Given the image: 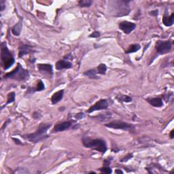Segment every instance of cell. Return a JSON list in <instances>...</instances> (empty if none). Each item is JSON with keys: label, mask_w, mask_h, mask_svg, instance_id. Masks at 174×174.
Here are the masks:
<instances>
[{"label": "cell", "mask_w": 174, "mask_h": 174, "mask_svg": "<svg viewBox=\"0 0 174 174\" xmlns=\"http://www.w3.org/2000/svg\"><path fill=\"white\" fill-rule=\"evenodd\" d=\"M51 127V124L41 123L35 133L23 135V138L32 143H38L41 140L48 138L49 135L46 134L48 129Z\"/></svg>", "instance_id": "obj_1"}, {"label": "cell", "mask_w": 174, "mask_h": 174, "mask_svg": "<svg viewBox=\"0 0 174 174\" xmlns=\"http://www.w3.org/2000/svg\"><path fill=\"white\" fill-rule=\"evenodd\" d=\"M82 143L84 147L101 152L106 153L108 150L106 141L102 139H92L89 137L84 136L82 137Z\"/></svg>", "instance_id": "obj_2"}, {"label": "cell", "mask_w": 174, "mask_h": 174, "mask_svg": "<svg viewBox=\"0 0 174 174\" xmlns=\"http://www.w3.org/2000/svg\"><path fill=\"white\" fill-rule=\"evenodd\" d=\"M4 78L13 79L18 81H25L29 78V71L24 69L19 63L15 70L4 75Z\"/></svg>", "instance_id": "obj_3"}, {"label": "cell", "mask_w": 174, "mask_h": 174, "mask_svg": "<svg viewBox=\"0 0 174 174\" xmlns=\"http://www.w3.org/2000/svg\"><path fill=\"white\" fill-rule=\"evenodd\" d=\"M1 59L3 63V69L5 70H7L15 63V58L8 48L6 42H3L1 44Z\"/></svg>", "instance_id": "obj_4"}, {"label": "cell", "mask_w": 174, "mask_h": 174, "mask_svg": "<svg viewBox=\"0 0 174 174\" xmlns=\"http://www.w3.org/2000/svg\"><path fill=\"white\" fill-rule=\"evenodd\" d=\"M105 126L108 128L114 129H121V130L124 131H133L135 129L134 125L130 123L122 122L120 120H114L112 122H110L109 123L105 125Z\"/></svg>", "instance_id": "obj_5"}, {"label": "cell", "mask_w": 174, "mask_h": 174, "mask_svg": "<svg viewBox=\"0 0 174 174\" xmlns=\"http://www.w3.org/2000/svg\"><path fill=\"white\" fill-rule=\"evenodd\" d=\"M172 44L170 41L165 40H159L157 42L155 45V49L157 53L159 54H164L169 52L171 49Z\"/></svg>", "instance_id": "obj_6"}, {"label": "cell", "mask_w": 174, "mask_h": 174, "mask_svg": "<svg viewBox=\"0 0 174 174\" xmlns=\"http://www.w3.org/2000/svg\"><path fill=\"white\" fill-rule=\"evenodd\" d=\"M109 104L107 100H100L96 102L93 106L90 107L89 109L87 110L88 113H92L95 111H100L103 110H106L108 108Z\"/></svg>", "instance_id": "obj_7"}, {"label": "cell", "mask_w": 174, "mask_h": 174, "mask_svg": "<svg viewBox=\"0 0 174 174\" xmlns=\"http://www.w3.org/2000/svg\"><path fill=\"white\" fill-rule=\"evenodd\" d=\"M119 29L124 32L125 34H129L136 28V24L131 22L124 21L119 23Z\"/></svg>", "instance_id": "obj_8"}, {"label": "cell", "mask_w": 174, "mask_h": 174, "mask_svg": "<svg viewBox=\"0 0 174 174\" xmlns=\"http://www.w3.org/2000/svg\"><path fill=\"white\" fill-rule=\"evenodd\" d=\"M73 121L72 120H68L62 122L60 123H58L54 125L53 129H52V133H58V132H63V131L68 130L72 126Z\"/></svg>", "instance_id": "obj_9"}, {"label": "cell", "mask_w": 174, "mask_h": 174, "mask_svg": "<svg viewBox=\"0 0 174 174\" xmlns=\"http://www.w3.org/2000/svg\"><path fill=\"white\" fill-rule=\"evenodd\" d=\"M38 71L41 73H46L49 75L52 76L53 75V69L52 66L50 64H43L40 63L38 64Z\"/></svg>", "instance_id": "obj_10"}, {"label": "cell", "mask_w": 174, "mask_h": 174, "mask_svg": "<svg viewBox=\"0 0 174 174\" xmlns=\"http://www.w3.org/2000/svg\"><path fill=\"white\" fill-rule=\"evenodd\" d=\"M73 67V65L72 63L69 61L62 59L59 60L56 63L55 68L57 70H62L64 69H70Z\"/></svg>", "instance_id": "obj_11"}, {"label": "cell", "mask_w": 174, "mask_h": 174, "mask_svg": "<svg viewBox=\"0 0 174 174\" xmlns=\"http://www.w3.org/2000/svg\"><path fill=\"white\" fill-rule=\"evenodd\" d=\"M146 101L151 106L156 108H161L163 106V100L161 97H148L146 99Z\"/></svg>", "instance_id": "obj_12"}, {"label": "cell", "mask_w": 174, "mask_h": 174, "mask_svg": "<svg viewBox=\"0 0 174 174\" xmlns=\"http://www.w3.org/2000/svg\"><path fill=\"white\" fill-rule=\"evenodd\" d=\"M167 11L165 12V15L163 17V23L166 27H171L174 23V13H173L171 16H167Z\"/></svg>", "instance_id": "obj_13"}, {"label": "cell", "mask_w": 174, "mask_h": 174, "mask_svg": "<svg viewBox=\"0 0 174 174\" xmlns=\"http://www.w3.org/2000/svg\"><path fill=\"white\" fill-rule=\"evenodd\" d=\"M32 46L29 45H26V44H22L19 47V58H22L26 54L30 53L31 52Z\"/></svg>", "instance_id": "obj_14"}, {"label": "cell", "mask_w": 174, "mask_h": 174, "mask_svg": "<svg viewBox=\"0 0 174 174\" xmlns=\"http://www.w3.org/2000/svg\"><path fill=\"white\" fill-rule=\"evenodd\" d=\"M64 94V90H60L54 93L52 95L51 97V102L53 105H55L61 101L63 99V97Z\"/></svg>", "instance_id": "obj_15"}, {"label": "cell", "mask_w": 174, "mask_h": 174, "mask_svg": "<svg viewBox=\"0 0 174 174\" xmlns=\"http://www.w3.org/2000/svg\"><path fill=\"white\" fill-rule=\"evenodd\" d=\"M22 27H23V20H21L12 29V33H13V35H15V36H19L21 35Z\"/></svg>", "instance_id": "obj_16"}, {"label": "cell", "mask_w": 174, "mask_h": 174, "mask_svg": "<svg viewBox=\"0 0 174 174\" xmlns=\"http://www.w3.org/2000/svg\"><path fill=\"white\" fill-rule=\"evenodd\" d=\"M141 48V46L139 44H131V46H129V47L127 48L125 53L126 54H131L133 52H136Z\"/></svg>", "instance_id": "obj_17"}, {"label": "cell", "mask_w": 174, "mask_h": 174, "mask_svg": "<svg viewBox=\"0 0 174 174\" xmlns=\"http://www.w3.org/2000/svg\"><path fill=\"white\" fill-rule=\"evenodd\" d=\"M97 70L95 69H93V70L86 71L84 73V75L85 76L88 77V78L90 79H98L99 77L97 76Z\"/></svg>", "instance_id": "obj_18"}, {"label": "cell", "mask_w": 174, "mask_h": 174, "mask_svg": "<svg viewBox=\"0 0 174 174\" xmlns=\"http://www.w3.org/2000/svg\"><path fill=\"white\" fill-rule=\"evenodd\" d=\"M93 1L91 0H80L79 1L78 5L80 7L82 8H89L91 6Z\"/></svg>", "instance_id": "obj_19"}, {"label": "cell", "mask_w": 174, "mask_h": 174, "mask_svg": "<svg viewBox=\"0 0 174 174\" xmlns=\"http://www.w3.org/2000/svg\"><path fill=\"white\" fill-rule=\"evenodd\" d=\"M107 71V67L104 63H101L97 68V72L101 75H106Z\"/></svg>", "instance_id": "obj_20"}, {"label": "cell", "mask_w": 174, "mask_h": 174, "mask_svg": "<svg viewBox=\"0 0 174 174\" xmlns=\"http://www.w3.org/2000/svg\"><path fill=\"white\" fill-rule=\"evenodd\" d=\"M116 99L118 100V102L121 103H129L132 102V98L127 95H120L119 97H116Z\"/></svg>", "instance_id": "obj_21"}, {"label": "cell", "mask_w": 174, "mask_h": 174, "mask_svg": "<svg viewBox=\"0 0 174 174\" xmlns=\"http://www.w3.org/2000/svg\"><path fill=\"white\" fill-rule=\"evenodd\" d=\"M44 89H45V85H44V82H42V80H40L38 81V84H37V85H36L35 88L34 89L33 91L34 92H35V91L40 92V91H42V90H43Z\"/></svg>", "instance_id": "obj_22"}, {"label": "cell", "mask_w": 174, "mask_h": 174, "mask_svg": "<svg viewBox=\"0 0 174 174\" xmlns=\"http://www.w3.org/2000/svg\"><path fill=\"white\" fill-rule=\"evenodd\" d=\"M15 97H16V93L15 92H11L8 93L7 96V102L6 104H5V106H6V105H8L9 104H11V103L14 102L15 101Z\"/></svg>", "instance_id": "obj_23"}, {"label": "cell", "mask_w": 174, "mask_h": 174, "mask_svg": "<svg viewBox=\"0 0 174 174\" xmlns=\"http://www.w3.org/2000/svg\"><path fill=\"white\" fill-rule=\"evenodd\" d=\"M100 171L102 172V173L107 174H110L112 173V170L110 167H109V166H104V167L100 168Z\"/></svg>", "instance_id": "obj_24"}, {"label": "cell", "mask_w": 174, "mask_h": 174, "mask_svg": "<svg viewBox=\"0 0 174 174\" xmlns=\"http://www.w3.org/2000/svg\"><path fill=\"white\" fill-rule=\"evenodd\" d=\"M133 157V153H129V154H127L126 156H125V157H123L120 161L121 162V163H125V162H127L129 160L132 159Z\"/></svg>", "instance_id": "obj_25"}, {"label": "cell", "mask_w": 174, "mask_h": 174, "mask_svg": "<svg viewBox=\"0 0 174 174\" xmlns=\"http://www.w3.org/2000/svg\"><path fill=\"white\" fill-rule=\"evenodd\" d=\"M15 173H29V171L27 169H24V168H19L14 171Z\"/></svg>", "instance_id": "obj_26"}, {"label": "cell", "mask_w": 174, "mask_h": 174, "mask_svg": "<svg viewBox=\"0 0 174 174\" xmlns=\"http://www.w3.org/2000/svg\"><path fill=\"white\" fill-rule=\"evenodd\" d=\"M41 116H42V115L39 112H35L32 114V117H33L34 119H35V120H38V119H40V118H41Z\"/></svg>", "instance_id": "obj_27"}, {"label": "cell", "mask_w": 174, "mask_h": 174, "mask_svg": "<svg viewBox=\"0 0 174 174\" xmlns=\"http://www.w3.org/2000/svg\"><path fill=\"white\" fill-rule=\"evenodd\" d=\"M84 117V114L83 112H79L78 114H76L75 115V118L76 120H81Z\"/></svg>", "instance_id": "obj_28"}, {"label": "cell", "mask_w": 174, "mask_h": 174, "mask_svg": "<svg viewBox=\"0 0 174 174\" xmlns=\"http://www.w3.org/2000/svg\"><path fill=\"white\" fill-rule=\"evenodd\" d=\"M100 36V33L99 31H94L91 33L89 35V38H97Z\"/></svg>", "instance_id": "obj_29"}, {"label": "cell", "mask_w": 174, "mask_h": 174, "mask_svg": "<svg viewBox=\"0 0 174 174\" xmlns=\"http://www.w3.org/2000/svg\"><path fill=\"white\" fill-rule=\"evenodd\" d=\"M112 160V157H110V159H105L104 161V166H109L110 164V161Z\"/></svg>", "instance_id": "obj_30"}, {"label": "cell", "mask_w": 174, "mask_h": 174, "mask_svg": "<svg viewBox=\"0 0 174 174\" xmlns=\"http://www.w3.org/2000/svg\"><path fill=\"white\" fill-rule=\"evenodd\" d=\"M0 8H1V12L3 11V10L6 8L5 1H3V0H1V1H0Z\"/></svg>", "instance_id": "obj_31"}, {"label": "cell", "mask_w": 174, "mask_h": 174, "mask_svg": "<svg viewBox=\"0 0 174 174\" xmlns=\"http://www.w3.org/2000/svg\"><path fill=\"white\" fill-rule=\"evenodd\" d=\"M13 140L15 141V143H16V144L17 145H23V143H22V141H21L19 140V139H17V138H15V137H13Z\"/></svg>", "instance_id": "obj_32"}, {"label": "cell", "mask_w": 174, "mask_h": 174, "mask_svg": "<svg viewBox=\"0 0 174 174\" xmlns=\"http://www.w3.org/2000/svg\"><path fill=\"white\" fill-rule=\"evenodd\" d=\"M150 15L151 16H152V17H157V16L159 15V10L151 11L150 13Z\"/></svg>", "instance_id": "obj_33"}, {"label": "cell", "mask_w": 174, "mask_h": 174, "mask_svg": "<svg viewBox=\"0 0 174 174\" xmlns=\"http://www.w3.org/2000/svg\"><path fill=\"white\" fill-rule=\"evenodd\" d=\"M173 132H174V131L172 130L171 131V133H170V138L171 139H173Z\"/></svg>", "instance_id": "obj_34"}, {"label": "cell", "mask_w": 174, "mask_h": 174, "mask_svg": "<svg viewBox=\"0 0 174 174\" xmlns=\"http://www.w3.org/2000/svg\"><path fill=\"white\" fill-rule=\"evenodd\" d=\"M115 172H116V173H123V171H121V170H119V169H116V171H115Z\"/></svg>", "instance_id": "obj_35"}]
</instances>
